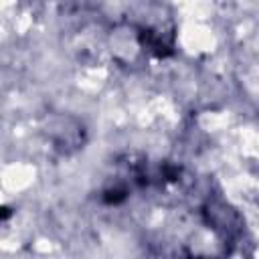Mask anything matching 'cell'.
I'll return each instance as SVG.
<instances>
[{"instance_id":"1","label":"cell","mask_w":259,"mask_h":259,"mask_svg":"<svg viewBox=\"0 0 259 259\" xmlns=\"http://www.w3.org/2000/svg\"><path fill=\"white\" fill-rule=\"evenodd\" d=\"M202 214H204V221L212 227V231L223 239H233L241 231L239 214L223 200H208L202 208Z\"/></svg>"},{"instance_id":"2","label":"cell","mask_w":259,"mask_h":259,"mask_svg":"<svg viewBox=\"0 0 259 259\" xmlns=\"http://www.w3.org/2000/svg\"><path fill=\"white\" fill-rule=\"evenodd\" d=\"M138 40L142 45L144 51L156 55V57H168L172 55L174 51V45H172V36L166 34L164 30L160 28H152V26H144L140 32H138Z\"/></svg>"}]
</instances>
